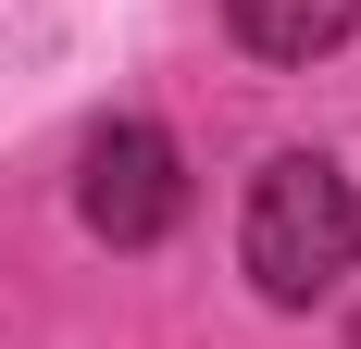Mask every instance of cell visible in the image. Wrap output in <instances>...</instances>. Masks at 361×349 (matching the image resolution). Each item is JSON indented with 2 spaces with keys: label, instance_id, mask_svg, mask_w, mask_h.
<instances>
[{
  "label": "cell",
  "instance_id": "6da1fadb",
  "mask_svg": "<svg viewBox=\"0 0 361 349\" xmlns=\"http://www.w3.org/2000/svg\"><path fill=\"white\" fill-rule=\"evenodd\" d=\"M237 262L274 312H312L361 275V187L324 162V150H274L250 174V225H237Z\"/></svg>",
  "mask_w": 361,
  "mask_h": 349
},
{
  "label": "cell",
  "instance_id": "7a4b0ae2",
  "mask_svg": "<svg viewBox=\"0 0 361 349\" xmlns=\"http://www.w3.org/2000/svg\"><path fill=\"white\" fill-rule=\"evenodd\" d=\"M75 212H87V237L112 249H162L187 225V162L162 125H100L87 162H75Z\"/></svg>",
  "mask_w": 361,
  "mask_h": 349
},
{
  "label": "cell",
  "instance_id": "3957f363",
  "mask_svg": "<svg viewBox=\"0 0 361 349\" xmlns=\"http://www.w3.org/2000/svg\"><path fill=\"white\" fill-rule=\"evenodd\" d=\"M224 25H237V50H262V63H324V50H349L361 0H224Z\"/></svg>",
  "mask_w": 361,
  "mask_h": 349
}]
</instances>
